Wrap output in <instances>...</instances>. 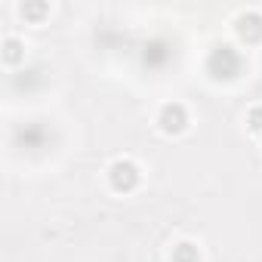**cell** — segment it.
Here are the masks:
<instances>
[{
    "label": "cell",
    "instance_id": "3957f363",
    "mask_svg": "<svg viewBox=\"0 0 262 262\" xmlns=\"http://www.w3.org/2000/svg\"><path fill=\"white\" fill-rule=\"evenodd\" d=\"M216 65H225V71H222V74H225V77H231V74L237 71L241 59L234 56V50H231V47H219V50L210 56V68H216Z\"/></svg>",
    "mask_w": 262,
    "mask_h": 262
},
{
    "label": "cell",
    "instance_id": "7a4b0ae2",
    "mask_svg": "<svg viewBox=\"0 0 262 262\" xmlns=\"http://www.w3.org/2000/svg\"><path fill=\"white\" fill-rule=\"evenodd\" d=\"M185 123H188V114L179 102L161 108V129L164 133H179V129H185Z\"/></svg>",
    "mask_w": 262,
    "mask_h": 262
},
{
    "label": "cell",
    "instance_id": "6da1fadb",
    "mask_svg": "<svg viewBox=\"0 0 262 262\" xmlns=\"http://www.w3.org/2000/svg\"><path fill=\"white\" fill-rule=\"evenodd\" d=\"M136 182H139V170H136V164L117 161V164L111 167V185H114V191H133Z\"/></svg>",
    "mask_w": 262,
    "mask_h": 262
},
{
    "label": "cell",
    "instance_id": "8992f818",
    "mask_svg": "<svg viewBox=\"0 0 262 262\" xmlns=\"http://www.w3.org/2000/svg\"><path fill=\"white\" fill-rule=\"evenodd\" d=\"M16 50H19V47H16V40H7V59H10V62H16V56H19Z\"/></svg>",
    "mask_w": 262,
    "mask_h": 262
},
{
    "label": "cell",
    "instance_id": "277c9868",
    "mask_svg": "<svg viewBox=\"0 0 262 262\" xmlns=\"http://www.w3.org/2000/svg\"><path fill=\"white\" fill-rule=\"evenodd\" d=\"M173 262H198V247L194 244H179L173 250Z\"/></svg>",
    "mask_w": 262,
    "mask_h": 262
},
{
    "label": "cell",
    "instance_id": "5b68a950",
    "mask_svg": "<svg viewBox=\"0 0 262 262\" xmlns=\"http://www.w3.org/2000/svg\"><path fill=\"white\" fill-rule=\"evenodd\" d=\"M250 126H253V129H262V108L250 111Z\"/></svg>",
    "mask_w": 262,
    "mask_h": 262
}]
</instances>
